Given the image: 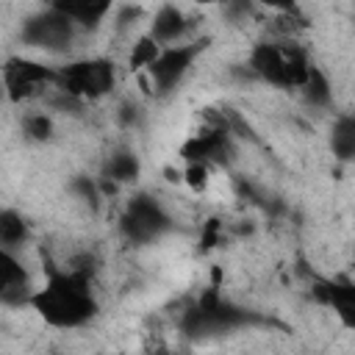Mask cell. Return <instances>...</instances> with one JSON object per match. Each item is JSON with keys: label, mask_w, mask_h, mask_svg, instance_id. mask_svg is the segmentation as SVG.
<instances>
[{"label": "cell", "mask_w": 355, "mask_h": 355, "mask_svg": "<svg viewBox=\"0 0 355 355\" xmlns=\"http://www.w3.org/2000/svg\"><path fill=\"white\" fill-rule=\"evenodd\" d=\"M92 258H75L67 269H47V280L36 288L28 305L53 327H80L100 311L92 291Z\"/></svg>", "instance_id": "cell-1"}, {"label": "cell", "mask_w": 355, "mask_h": 355, "mask_svg": "<svg viewBox=\"0 0 355 355\" xmlns=\"http://www.w3.org/2000/svg\"><path fill=\"white\" fill-rule=\"evenodd\" d=\"M308 53L294 39H277V42H261L250 50L247 69L272 86L280 89H300L311 72Z\"/></svg>", "instance_id": "cell-2"}, {"label": "cell", "mask_w": 355, "mask_h": 355, "mask_svg": "<svg viewBox=\"0 0 355 355\" xmlns=\"http://www.w3.org/2000/svg\"><path fill=\"white\" fill-rule=\"evenodd\" d=\"M116 86V67L108 58H80L69 61L55 69V86L58 92L86 103V100H100L111 94Z\"/></svg>", "instance_id": "cell-3"}, {"label": "cell", "mask_w": 355, "mask_h": 355, "mask_svg": "<svg viewBox=\"0 0 355 355\" xmlns=\"http://www.w3.org/2000/svg\"><path fill=\"white\" fill-rule=\"evenodd\" d=\"M172 227V216L153 194H133L119 216V230L130 244H150Z\"/></svg>", "instance_id": "cell-4"}, {"label": "cell", "mask_w": 355, "mask_h": 355, "mask_svg": "<svg viewBox=\"0 0 355 355\" xmlns=\"http://www.w3.org/2000/svg\"><path fill=\"white\" fill-rule=\"evenodd\" d=\"M247 322H252V316L247 311L225 302L216 291H208L200 297V302L191 311H186L180 324L189 336H216V333L244 327Z\"/></svg>", "instance_id": "cell-5"}, {"label": "cell", "mask_w": 355, "mask_h": 355, "mask_svg": "<svg viewBox=\"0 0 355 355\" xmlns=\"http://www.w3.org/2000/svg\"><path fill=\"white\" fill-rule=\"evenodd\" d=\"M208 42H191V44H166L161 47V53L147 64V75H150V83L155 89L158 97H166L172 94L183 78L189 75L194 58L205 50Z\"/></svg>", "instance_id": "cell-6"}, {"label": "cell", "mask_w": 355, "mask_h": 355, "mask_svg": "<svg viewBox=\"0 0 355 355\" xmlns=\"http://www.w3.org/2000/svg\"><path fill=\"white\" fill-rule=\"evenodd\" d=\"M3 86L11 103H25L55 86V69L31 58L11 55L3 64Z\"/></svg>", "instance_id": "cell-7"}, {"label": "cell", "mask_w": 355, "mask_h": 355, "mask_svg": "<svg viewBox=\"0 0 355 355\" xmlns=\"http://www.w3.org/2000/svg\"><path fill=\"white\" fill-rule=\"evenodd\" d=\"M75 31L78 28L64 14H58L55 8H47L22 22L19 39H22V44L44 50V53H64L75 42Z\"/></svg>", "instance_id": "cell-8"}, {"label": "cell", "mask_w": 355, "mask_h": 355, "mask_svg": "<svg viewBox=\"0 0 355 355\" xmlns=\"http://www.w3.org/2000/svg\"><path fill=\"white\" fill-rule=\"evenodd\" d=\"M180 158L186 164H230L233 158V144H230V136H227V128L225 122L222 125H211V128H202L197 133H191L183 144H180Z\"/></svg>", "instance_id": "cell-9"}, {"label": "cell", "mask_w": 355, "mask_h": 355, "mask_svg": "<svg viewBox=\"0 0 355 355\" xmlns=\"http://www.w3.org/2000/svg\"><path fill=\"white\" fill-rule=\"evenodd\" d=\"M31 294H33V286H31L28 269L14 255V250L0 244V302L11 308L28 305Z\"/></svg>", "instance_id": "cell-10"}, {"label": "cell", "mask_w": 355, "mask_h": 355, "mask_svg": "<svg viewBox=\"0 0 355 355\" xmlns=\"http://www.w3.org/2000/svg\"><path fill=\"white\" fill-rule=\"evenodd\" d=\"M50 8L64 14L75 28L94 31L111 11V0H50Z\"/></svg>", "instance_id": "cell-11"}, {"label": "cell", "mask_w": 355, "mask_h": 355, "mask_svg": "<svg viewBox=\"0 0 355 355\" xmlns=\"http://www.w3.org/2000/svg\"><path fill=\"white\" fill-rule=\"evenodd\" d=\"M186 31H189V17H186L178 6L166 3V6H161V8L155 11V17H153V22H150V33H147V36H153L161 47H166V44L180 42V39L186 36Z\"/></svg>", "instance_id": "cell-12"}, {"label": "cell", "mask_w": 355, "mask_h": 355, "mask_svg": "<svg viewBox=\"0 0 355 355\" xmlns=\"http://www.w3.org/2000/svg\"><path fill=\"white\" fill-rule=\"evenodd\" d=\"M311 291L319 302L333 305L341 313V319L347 324H352V319H355V286L352 283H347V280H316Z\"/></svg>", "instance_id": "cell-13"}, {"label": "cell", "mask_w": 355, "mask_h": 355, "mask_svg": "<svg viewBox=\"0 0 355 355\" xmlns=\"http://www.w3.org/2000/svg\"><path fill=\"white\" fill-rule=\"evenodd\" d=\"M141 175V161L133 150L122 147V150H114L105 161H103V178L111 180V183H133L136 178Z\"/></svg>", "instance_id": "cell-14"}, {"label": "cell", "mask_w": 355, "mask_h": 355, "mask_svg": "<svg viewBox=\"0 0 355 355\" xmlns=\"http://www.w3.org/2000/svg\"><path fill=\"white\" fill-rule=\"evenodd\" d=\"M330 150L338 161H352L355 158V119L349 114H341L333 122L330 130Z\"/></svg>", "instance_id": "cell-15"}, {"label": "cell", "mask_w": 355, "mask_h": 355, "mask_svg": "<svg viewBox=\"0 0 355 355\" xmlns=\"http://www.w3.org/2000/svg\"><path fill=\"white\" fill-rule=\"evenodd\" d=\"M31 227L25 222V216L14 208H0V244L8 250H17L28 241Z\"/></svg>", "instance_id": "cell-16"}, {"label": "cell", "mask_w": 355, "mask_h": 355, "mask_svg": "<svg viewBox=\"0 0 355 355\" xmlns=\"http://www.w3.org/2000/svg\"><path fill=\"white\" fill-rule=\"evenodd\" d=\"M300 92H302L305 103H311V105H319V108L330 105V100H333V92H330V80L324 78V72H322L319 67H311V72H308L305 83L300 86Z\"/></svg>", "instance_id": "cell-17"}, {"label": "cell", "mask_w": 355, "mask_h": 355, "mask_svg": "<svg viewBox=\"0 0 355 355\" xmlns=\"http://www.w3.org/2000/svg\"><path fill=\"white\" fill-rule=\"evenodd\" d=\"M22 130L31 141H50L53 139V116L44 111H31L22 116Z\"/></svg>", "instance_id": "cell-18"}, {"label": "cell", "mask_w": 355, "mask_h": 355, "mask_svg": "<svg viewBox=\"0 0 355 355\" xmlns=\"http://www.w3.org/2000/svg\"><path fill=\"white\" fill-rule=\"evenodd\" d=\"M161 53V44L153 36H141L130 50V69H147V64Z\"/></svg>", "instance_id": "cell-19"}, {"label": "cell", "mask_w": 355, "mask_h": 355, "mask_svg": "<svg viewBox=\"0 0 355 355\" xmlns=\"http://www.w3.org/2000/svg\"><path fill=\"white\" fill-rule=\"evenodd\" d=\"M69 191L72 194H78L83 202H89L92 208H97V202H100V186L94 183V180H89L86 175H78L72 183H69Z\"/></svg>", "instance_id": "cell-20"}, {"label": "cell", "mask_w": 355, "mask_h": 355, "mask_svg": "<svg viewBox=\"0 0 355 355\" xmlns=\"http://www.w3.org/2000/svg\"><path fill=\"white\" fill-rule=\"evenodd\" d=\"M183 180L189 183L191 191H205L208 189V164H186L183 169Z\"/></svg>", "instance_id": "cell-21"}, {"label": "cell", "mask_w": 355, "mask_h": 355, "mask_svg": "<svg viewBox=\"0 0 355 355\" xmlns=\"http://www.w3.org/2000/svg\"><path fill=\"white\" fill-rule=\"evenodd\" d=\"M252 3H261L272 11H294L297 8V0H252Z\"/></svg>", "instance_id": "cell-22"}, {"label": "cell", "mask_w": 355, "mask_h": 355, "mask_svg": "<svg viewBox=\"0 0 355 355\" xmlns=\"http://www.w3.org/2000/svg\"><path fill=\"white\" fill-rule=\"evenodd\" d=\"M194 3H202V6H208V3H222V0H194Z\"/></svg>", "instance_id": "cell-23"}]
</instances>
